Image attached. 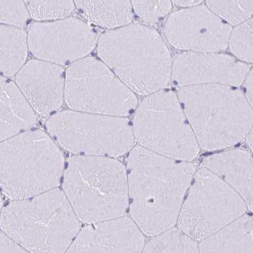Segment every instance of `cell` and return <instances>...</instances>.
Listing matches in <instances>:
<instances>
[{
    "label": "cell",
    "instance_id": "f546056e",
    "mask_svg": "<svg viewBox=\"0 0 253 253\" xmlns=\"http://www.w3.org/2000/svg\"><path fill=\"white\" fill-rule=\"evenodd\" d=\"M246 143L253 153V126L246 137Z\"/></svg>",
    "mask_w": 253,
    "mask_h": 253
},
{
    "label": "cell",
    "instance_id": "8fae6325",
    "mask_svg": "<svg viewBox=\"0 0 253 253\" xmlns=\"http://www.w3.org/2000/svg\"><path fill=\"white\" fill-rule=\"evenodd\" d=\"M98 39L90 24L75 17L35 22L28 32L31 53L59 66L86 57L97 45Z\"/></svg>",
    "mask_w": 253,
    "mask_h": 253
},
{
    "label": "cell",
    "instance_id": "cb8c5ba5",
    "mask_svg": "<svg viewBox=\"0 0 253 253\" xmlns=\"http://www.w3.org/2000/svg\"><path fill=\"white\" fill-rule=\"evenodd\" d=\"M228 46L237 59L253 63V17L238 24L232 31Z\"/></svg>",
    "mask_w": 253,
    "mask_h": 253
},
{
    "label": "cell",
    "instance_id": "484cf974",
    "mask_svg": "<svg viewBox=\"0 0 253 253\" xmlns=\"http://www.w3.org/2000/svg\"><path fill=\"white\" fill-rule=\"evenodd\" d=\"M30 17L24 0H1L2 24L19 28L25 25Z\"/></svg>",
    "mask_w": 253,
    "mask_h": 253
},
{
    "label": "cell",
    "instance_id": "52a82bcc",
    "mask_svg": "<svg viewBox=\"0 0 253 253\" xmlns=\"http://www.w3.org/2000/svg\"><path fill=\"white\" fill-rule=\"evenodd\" d=\"M46 127L59 146L75 155L118 158L130 152L136 139L126 118L65 111L53 114Z\"/></svg>",
    "mask_w": 253,
    "mask_h": 253
},
{
    "label": "cell",
    "instance_id": "ba28073f",
    "mask_svg": "<svg viewBox=\"0 0 253 253\" xmlns=\"http://www.w3.org/2000/svg\"><path fill=\"white\" fill-rule=\"evenodd\" d=\"M133 128L136 141L155 153L184 161L198 155V141L173 91L147 95L136 109Z\"/></svg>",
    "mask_w": 253,
    "mask_h": 253
},
{
    "label": "cell",
    "instance_id": "ac0fdd59",
    "mask_svg": "<svg viewBox=\"0 0 253 253\" xmlns=\"http://www.w3.org/2000/svg\"><path fill=\"white\" fill-rule=\"evenodd\" d=\"M201 253H253V216L244 214L200 241Z\"/></svg>",
    "mask_w": 253,
    "mask_h": 253
},
{
    "label": "cell",
    "instance_id": "603a6c76",
    "mask_svg": "<svg viewBox=\"0 0 253 253\" xmlns=\"http://www.w3.org/2000/svg\"><path fill=\"white\" fill-rule=\"evenodd\" d=\"M31 17L37 21H55L69 17L75 8L74 0H24Z\"/></svg>",
    "mask_w": 253,
    "mask_h": 253
},
{
    "label": "cell",
    "instance_id": "3957f363",
    "mask_svg": "<svg viewBox=\"0 0 253 253\" xmlns=\"http://www.w3.org/2000/svg\"><path fill=\"white\" fill-rule=\"evenodd\" d=\"M64 190L55 188L2 208L0 228L31 253H64L82 229Z\"/></svg>",
    "mask_w": 253,
    "mask_h": 253
},
{
    "label": "cell",
    "instance_id": "5bb4252c",
    "mask_svg": "<svg viewBox=\"0 0 253 253\" xmlns=\"http://www.w3.org/2000/svg\"><path fill=\"white\" fill-rule=\"evenodd\" d=\"M145 243L137 224L123 216L86 224L67 253H141Z\"/></svg>",
    "mask_w": 253,
    "mask_h": 253
},
{
    "label": "cell",
    "instance_id": "9c48e42d",
    "mask_svg": "<svg viewBox=\"0 0 253 253\" xmlns=\"http://www.w3.org/2000/svg\"><path fill=\"white\" fill-rule=\"evenodd\" d=\"M64 100L74 111L126 117L138 105L135 93L102 60L85 57L66 72Z\"/></svg>",
    "mask_w": 253,
    "mask_h": 253
},
{
    "label": "cell",
    "instance_id": "7402d4cb",
    "mask_svg": "<svg viewBox=\"0 0 253 253\" xmlns=\"http://www.w3.org/2000/svg\"><path fill=\"white\" fill-rule=\"evenodd\" d=\"M207 6L230 26L253 16V0H207Z\"/></svg>",
    "mask_w": 253,
    "mask_h": 253
},
{
    "label": "cell",
    "instance_id": "83f0119b",
    "mask_svg": "<svg viewBox=\"0 0 253 253\" xmlns=\"http://www.w3.org/2000/svg\"><path fill=\"white\" fill-rule=\"evenodd\" d=\"M243 84L245 97L253 109V69L248 73Z\"/></svg>",
    "mask_w": 253,
    "mask_h": 253
},
{
    "label": "cell",
    "instance_id": "6da1fadb",
    "mask_svg": "<svg viewBox=\"0 0 253 253\" xmlns=\"http://www.w3.org/2000/svg\"><path fill=\"white\" fill-rule=\"evenodd\" d=\"M196 171L191 161L133 147L127 167L129 212L144 234L156 236L177 223Z\"/></svg>",
    "mask_w": 253,
    "mask_h": 253
},
{
    "label": "cell",
    "instance_id": "7c38bea8",
    "mask_svg": "<svg viewBox=\"0 0 253 253\" xmlns=\"http://www.w3.org/2000/svg\"><path fill=\"white\" fill-rule=\"evenodd\" d=\"M232 26L207 6L196 5L169 15L165 26L168 41L186 51L218 52L229 44Z\"/></svg>",
    "mask_w": 253,
    "mask_h": 253
},
{
    "label": "cell",
    "instance_id": "277c9868",
    "mask_svg": "<svg viewBox=\"0 0 253 253\" xmlns=\"http://www.w3.org/2000/svg\"><path fill=\"white\" fill-rule=\"evenodd\" d=\"M63 190L82 223L125 216L129 207L127 169L116 158L71 157L65 167Z\"/></svg>",
    "mask_w": 253,
    "mask_h": 253
},
{
    "label": "cell",
    "instance_id": "d4e9b609",
    "mask_svg": "<svg viewBox=\"0 0 253 253\" xmlns=\"http://www.w3.org/2000/svg\"><path fill=\"white\" fill-rule=\"evenodd\" d=\"M134 12L149 25H156L171 10L172 0H131Z\"/></svg>",
    "mask_w": 253,
    "mask_h": 253
},
{
    "label": "cell",
    "instance_id": "30bf717a",
    "mask_svg": "<svg viewBox=\"0 0 253 253\" xmlns=\"http://www.w3.org/2000/svg\"><path fill=\"white\" fill-rule=\"evenodd\" d=\"M248 209L228 183L206 168L196 171L179 214L178 227L201 241L215 234Z\"/></svg>",
    "mask_w": 253,
    "mask_h": 253
},
{
    "label": "cell",
    "instance_id": "7a4b0ae2",
    "mask_svg": "<svg viewBox=\"0 0 253 253\" xmlns=\"http://www.w3.org/2000/svg\"><path fill=\"white\" fill-rule=\"evenodd\" d=\"M100 59L135 93L162 90L172 78L173 60L162 37L154 29L129 24L104 33L97 44Z\"/></svg>",
    "mask_w": 253,
    "mask_h": 253
},
{
    "label": "cell",
    "instance_id": "ffe728a7",
    "mask_svg": "<svg viewBox=\"0 0 253 253\" xmlns=\"http://www.w3.org/2000/svg\"><path fill=\"white\" fill-rule=\"evenodd\" d=\"M28 34L19 27L1 25V72L12 77L23 68L28 55Z\"/></svg>",
    "mask_w": 253,
    "mask_h": 253
},
{
    "label": "cell",
    "instance_id": "9a60e30c",
    "mask_svg": "<svg viewBox=\"0 0 253 253\" xmlns=\"http://www.w3.org/2000/svg\"><path fill=\"white\" fill-rule=\"evenodd\" d=\"M66 74L59 65L30 60L15 76V84L38 115L48 116L63 105Z\"/></svg>",
    "mask_w": 253,
    "mask_h": 253
},
{
    "label": "cell",
    "instance_id": "d6986e66",
    "mask_svg": "<svg viewBox=\"0 0 253 253\" xmlns=\"http://www.w3.org/2000/svg\"><path fill=\"white\" fill-rule=\"evenodd\" d=\"M76 8L89 23L114 30L130 24L131 0H74Z\"/></svg>",
    "mask_w": 253,
    "mask_h": 253
},
{
    "label": "cell",
    "instance_id": "44dd1931",
    "mask_svg": "<svg viewBox=\"0 0 253 253\" xmlns=\"http://www.w3.org/2000/svg\"><path fill=\"white\" fill-rule=\"evenodd\" d=\"M145 243L144 253H199L198 241L180 228L171 227L152 236Z\"/></svg>",
    "mask_w": 253,
    "mask_h": 253
},
{
    "label": "cell",
    "instance_id": "8992f818",
    "mask_svg": "<svg viewBox=\"0 0 253 253\" xmlns=\"http://www.w3.org/2000/svg\"><path fill=\"white\" fill-rule=\"evenodd\" d=\"M0 163L2 192L10 200L31 198L57 188L66 167L59 145L40 129L2 141Z\"/></svg>",
    "mask_w": 253,
    "mask_h": 253
},
{
    "label": "cell",
    "instance_id": "2e32d148",
    "mask_svg": "<svg viewBox=\"0 0 253 253\" xmlns=\"http://www.w3.org/2000/svg\"><path fill=\"white\" fill-rule=\"evenodd\" d=\"M201 167L213 172L242 197L253 212V155L245 150L230 151L206 157Z\"/></svg>",
    "mask_w": 253,
    "mask_h": 253
},
{
    "label": "cell",
    "instance_id": "4316f807",
    "mask_svg": "<svg viewBox=\"0 0 253 253\" xmlns=\"http://www.w3.org/2000/svg\"><path fill=\"white\" fill-rule=\"evenodd\" d=\"M28 251L13 240L6 233L1 230L0 234V253H26Z\"/></svg>",
    "mask_w": 253,
    "mask_h": 253
},
{
    "label": "cell",
    "instance_id": "4fadbf2b",
    "mask_svg": "<svg viewBox=\"0 0 253 253\" xmlns=\"http://www.w3.org/2000/svg\"><path fill=\"white\" fill-rule=\"evenodd\" d=\"M250 71L249 65L232 55L185 51L173 60L172 79L180 88L210 84L237 87L244 84Z\"/></svg>",
    "mask_w": 253,
    "mask_h": 253
},
{
    "label": "cell",
    "instance_id": "f1b7e54d",
    "mask_svg": "<svg viewBox=\"0 0 253 253\" xmlns=\"http://www.w3.org/2000/svg\"><path fill=\"white\" fill-rule=\"evenodd\" d=\"M205 1V0H172V2L175 5L183 8L199 5Z\"/></svg>",
    "mask_w": 253,
    "mask_h": 253
},
{
    "label": "cell",
    "instance_id": "5b68a950",
    "mask_svg": "<svg viewBox=\"0 0 253 253\" xmlns=\"http://www.w3.org/2000/svg\"><path fill=\"white\" fill-rule=\"evenodd\" d=\"M178 97L199 146L216 151L234 146L253 126V109L234 87L210 84L181 87Z\"/></svg>",
    "mask_w": 253,
    "mask_h": 253
},
{
    "label": "cell",
    "instance_id": "e0dca14e",
    "mask_svg": "<svg viewBox=\"0 0 253 253\" xmlns=\"http://www.w3.org/2000/svg\"><path fill=\"white\" fill-rule=\"evenodd\" d=\"M37 113L16 84L5 76L0 80L1 142L30 130L37 122Z\"/></svg>",
    "mask_w": 253,
    "mask_h": 253
}]
</instances>
